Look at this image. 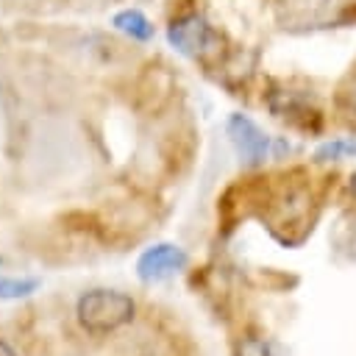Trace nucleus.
<instances>
[{"label":"nucleus","mask_w":356,"mask_h":356,"mask_svg":"<svg viewBox=\"0 0 356 356\" xmlns=\"http://www.w3.org/2000/svg\"><path fill=\"white\" fill-rule=\"evenodd\" d=\"M334 245L348 259H356V214H345L334 228Z\"/></svg>","instance_id":"nucleus-9"},{"label":"nucleus","mask_w":356,"mask_h":356,"mask_svg":"<svg viewBox=\"0 0 356 356\" xmlns=\"http://www.w3.org/2000/svg\"><path fill=\"white\" fill-rule=\"evenodd\" d=\"M275 22L289 33L342 28L356 22V0H270Z\"/></svg>","instance_id":"nucleus-1"},{"label":"nucleus","mask_w":356,"mask_h":356,"mask_svg":"<svg viewBox=\"0 0 356 356\" xmlns=\"http://www.w3.org/2000/svg\"><path fill=\"white\" fill-rule=\"evenodd\" d=\"M167 42L186 58H209L220 53L222 36L209 25L203 14H181L167 28Z\"/></svg>","instance_id":"nucleus-3"},{"label":"nucleus","mask_w":356,"mask_h":356,"mask_svg":"<svg viewBox=\"0 0 356 356\" xmlns=\"http://www.w3.org/2000/svg\"><path fill=\"white\" fill-rule=\"evenodd\" d=\"M0 356H17V353H14V348H11L8 342H3V339H0Z\"/></svg>","instance_id":"nucleus-12"},{"label":"nucleus","mask_w":356,"mask_h":356,"mask_svg":"<svg viewBox=\"0 0 356 356\" xmlns=\"http://www.w3.org/2000/svg\"><path fill=\"white\" fill-rule=\"evenodd\" d=\"M314 159H317V161H342V159H356V139H353V136H345V139L323 142V145L314 150Z\"/></svg>","instance_id":"nucleus-8"},{"label":"nucleus","mask_w":356,"mask_h":356,"mask_svg":"<svg viewBox=\"0 0 356 356\" xmlns=\"http://www.w3.org/2000/svg\"><path fill=\"white\" fill-rule=\"evenodd\" d=\"M186 253L178 248V245H170V242H159V245H150L139 261H136V275L139 281L145 284H159L170 275H175L178 270L186 267Z\"/></svg>","instance_id":"nucleus-5"},{"label":"nucleus","mask_w":356,"mask_h":356,"mask_svg":"<svg viewBox=\"0 0 356 356\" xmlns=\"http://www.w3.org/2000/svg\"><path fill=\"white\" fill-rule=\"evenodd\" d=\"M337 108H339L342 120L356 128V72L339 86V92H337Z\"/></svg>","instance_id":"nucleus-11"},{"label":"nucleus","mask_w":356,"mask_h":356,"mask_svg":"<svg viewBox=\"0 0 356 356\" xmlns=\"http://www.w3.org/2000/svg\"><path fill=\"white\" fill-rule=\"evenodd\" d=\"M0 264H3V256H0Z\"/></svg>","instance_id":"nucleus-13"},{"label":"nucleus","mask_w":356,"mask_h":356,"mask_svg":"<svg viewBox=\"0 0 356 356\" xmlns=\"http://www.w3.org/2000/svg\"><path fill=\"white\" fill-rule=\"evenodd\" d=\"M39 289V278H8L0 275V298L3 300H19Z\"/></svg>","instance_id":"nucleus-10"},{"label":"nucleus","mask_w":356,"mask_h":356,"mask_svg":"<svg viewBox=\"0 0 356 356\" xmlns=\"http://www.w3.org/2000/svg\"><path fill=\"white\" fill-rule=\"evenodd\" d=\"M134 312H136L134 298L117 289H89L78 298V306H75L81 328L97 337L128 325L134 320Z\"/></svg>","instance_id":"nucleus-2"},{"label":"nucleus","mask_w":356,"mask_h":356,"mask_svg":"<svg viewBox=\"0 0 356 356\" xmlns=\"http://www.w3.org/2000/svg\"><path fill=\"white\" fill-rule=\"evenodd\" d=\"M267 106L278 120H284L289 125H298L303 131H317V125H320V111L312 106V100L303 92L275 89V92H270Z\"/></svg>","instance_id":"nucleus-6"},{"label":"nucleus","mask_w":356,"mask_h":356,"mask_svg":"<svg viewBox=\"0 0 356 356\" xmlns=\"http://www.w3.org/2000/svg\"><path fill=\"white\" fill-rule=\"evenodd\" d=\"M111 25L120 33H125V36H131L136 42H150L153 39V25H150V19L139 8H122V11H117L114 19H111Z\"/></svg>","instance_id":"nucleus-7"},{"label":"nucleus","mask_w":356,"mask_h":356,"mask_svg":"<svg viewBox=\"0 0 356 356\" xmlns=\"http://www.w3.org/2000/svg\"><path fill=\"white\" fill-rule=\"evenodd\" d=\"M225 131H228V139L239 156V161L245 167H259L264 164L267 159V150H270V136L245 114H231L228 122H225Z\"/></svg>","instance_id":"nucleus-4"}]
</instances>
